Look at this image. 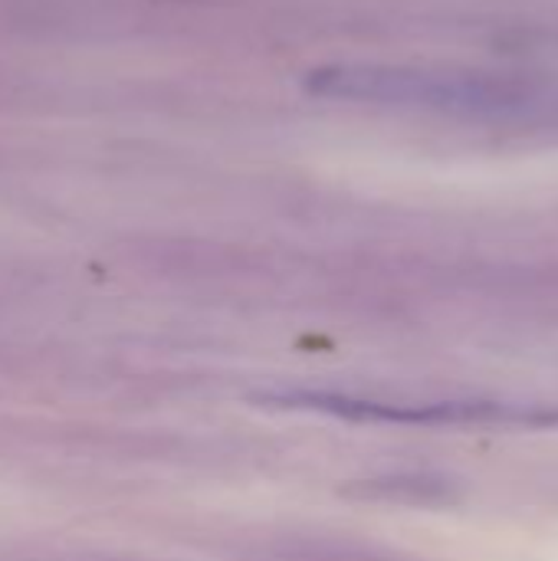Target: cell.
Instances as JSON below:
<instances>
[{
    "instance_id": "cell-1",
    "label": "cell",
    "mask_w": 558,
    "mask_h": 561,
    "mask_svg": "<svg viewBox=\"0 0 558 561\" xmlns=\"http://www.w3.org/2000/svg\"><path fill=\"white\" fill-rule=\"evenodd\" d=\"M316 92L385 102V105H414L431 112H500L523 102L526 85L497 72L477 69H431V66H335L322 69L312 79Z\"/></svg>"
}]
</instances>
